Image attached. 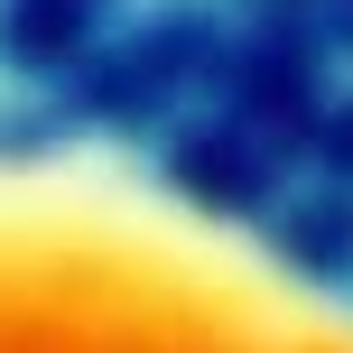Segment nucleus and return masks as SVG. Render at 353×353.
Here are the masks:
<instances>
[{
  "label": "nucleus",
  "mask_w": 353,
  "mask_h": 353,
  "mask_svg": "<svg viewBox=\"0 0 353 353\" xmlns=\"http://www.w3.org/2000/svg\"><path fill=\"white\" fill-rule=\"evenodd\" d=\"M0 353H353V307L130 168L0 149Z\"/></svg>",
  "instance_id": "1"
}]
</instances>
